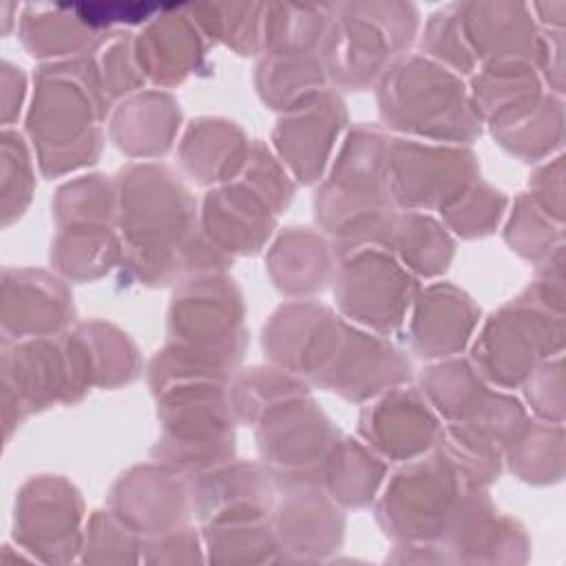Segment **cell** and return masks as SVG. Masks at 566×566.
Segmentation results:
<instances>
[{"label":"cell","instance_id":"obj_5","mask_svg":"<svg viewBox=\"0 0 566 566\" xmlns=\"http://www.w3.org/2000/svg\"><path fill=\"white\" fill-rule=\"evenodd\" d=\"M195 24L234 49H252L263 29L265 4H186Z\"/></svg>","mask_w":566,"mask_h":566},{"label":"cell","instance_id":"obj_6","mask_svg":"<svg viewBox=\"0 0 566 566\" xmlns=\"http://www.w3.org/2000/svg\"><path fill=\"white\" fill-rule=\"evenodd\" d=\"M86 27L102 31L104 27L126 22H150L157 13L164 11L166 4L153 2H84V4H66Z\"/></svg>","mask_w":566,"mask_h":566},{"label":"cell","instance_id":"obj_2","mask_svg":"<svg viewBox=\"0 0 566 566\" xmlns=\"http://www.w3.org/2000/svg\"><path fill=\"white\" fill-rule=\"evenodd\" d=\"M137 55L148 69L159 64L168 66V73L184 75L186 69L201 55L197 24L190 18L186 4H166L137 38ZM166 73V75H168Z\"/></svg>","mask_w":566,"mask_h":566},{"label":"cell","instance_id":"obj_4","mask_svg":"<svg viewBox=\"0 0 566 566\" xmlns=\"http://www.w3.org/2000/svg\"><path fill=\"white\" fill-rule=\"evenodd\" d=\"M20 18L22 42L33 55H57L102 42V31L86 27L66 4L24 7Z\"/></svg>","mask_w":566,"mask_h":566},{"label":"cell","instance_id":"obj_3","mask_svg":"<svg viewBox=\"0 0 566 566\" xmlns=\"http://www.w3.org/2000/svg\"><path fill=\"white\" fill-rule=\"evenodd\" d=\"M332 29V4H265L263 42L274 46V53H301L327 46Z\"/></svg>","mask_w":566,"mask_h":566},{"label":"cell","instance_id":"obj_1","mask_svg":"<svg viewBox=\"0 0 566 566\" xmlns=\"http://www.w3.org/2000/svg\"><path fill=\"white\" fill-rule=\"evenodd\" d=\"M418 24L409 2L332 4V29L325 46L329 62L347 73L376 71L396 49L405 46Z\"/></svg>","mask_w":566,"mask_h":566}]
</instances>
